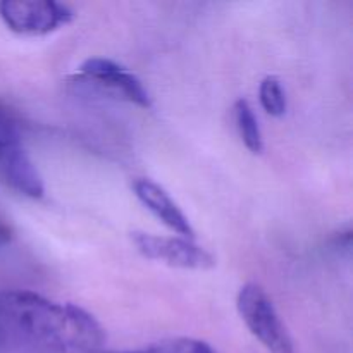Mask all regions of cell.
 I'll list each match as a JSON object with an SVG mask.
<instances>
[{"mask_svg": "<svg viewBox=\"0 0 353 353\" xmlns=\"http://www.w3.org/2000/svg\"><path fill=\"white\" fill-rule=\"evenodd\" d=\"M10 340L59 353H97L105 331L85 309L26 290L0 292V345Z\"/></svg>", "mask_w": 353, "mask_h": 353, "instance_id": "1", "label": "cell"}, {"mask_svg": "<svg viewBox=\"0 0 353 353\" xmlns=\"http://www.w3.org/2000/svg\"><path fill=\"white\" fill-rule=\"evenodd\" d=\"M236 307L250 333L269 353H295L292 336L262 286L257 283L241 286L236 296Z\"/></svg>", "mask_w": 353, "mask_h": 353, "instance_id": "2", "label": "cell"}, {"mask_svg": "<svg viewBox=\"0 0 353 353\" xmlns=\"http://www.w3.org/2000/svg\"><path fill=\"white\" fill-rule=\"evenodd\" d=\"M71 7L54 0H3L0 17L10 31L17 34L41 37L71 23Z\"/></svg>", "mask_w": 353, "mask_h": 353, "instance_id": "3", "label": "cell"}, {"mask_svg": "<svg viewBox=\"0 0 353 353\" xmlns=\"http://www.w3.org/2000/svg\"><path fill=\"white\" fill-rule=\"evenodd\" d=\"M131 241L143 257L162 262L171 268L205 271L216 265V257L207 248L193 240L179 236H157V234L134 231Z\"/></svg>", "mask_w": 353, "mask_h": 353, "instance_id": "4", "label": "cell"}, {"mask_svg": "<svg viewBox=\"0 0 353 353\" xmlns=\"http://www.w3.org/2000/svg\"><path fill=\"white\" fill-rule=\"evenodd\" d=\"M79 78L92 81L99 88L105 90L109 95L119 97L143 109L152 107L150 93L147 92L143 83L133 72L110 59L93 57L85 61L79 65Z\"/></svg>", "mask_w": 353, "mask_h": 353, "instance_id": "5", "label": "cell"}, {"mask_svg": "<svg viewBox=\"0 0 353 353\" xmlns=\"http://www.w3.org/2000/svg\"><path fill=\"white\" fill-rule=\"evenodd\" d=\"M133 192L137 199L161 221L162 224L172 230L174 233L181 234L183 238L188 240H195V230L190 224L188 217L185 216L178 203L171 199L168 192L157 183L150 181V179H137L133 181Z\"/></svg>", "mask_w": 353, "mask_h": 353, "instance_id": "6", "label": "cell"}, {"mask_svg": "<svg viewBox=\"0 0 353 353\" xmlns=\"http://www.w3.org/2000/svg\"><path fill=\"white\" fill-rule=\"evenodd\" d=\"M0 178L10 188L30 199H41L45 193L43 179L21 145L0 154Z\"/></svg>", "mask_w": 353, "mask_h": 353, "instance_id": "7", "label": "cell"}, {"mask_svg": "<svg viewBox=\"0 0 353 353\" xmlns=\"http://www.w3.org/2000/svg\"><path fill=\"white\" fill-rule=\"evenodd\" d=\"M233 116L234 123H236V130L245 147L252 154H261L264 150V140H262L261 126H259V121L250 103L245 99L236 100L233 107Z\"/></svg>", "mask_w": 353, "mask_h": 353, "instance_id": "8", "label": "cell"}, {"mask_svg": "<svg viewBox=\"0 0 353 353\" xmlns=\"http://www.w3.org/2000/svg\"><path fill=\"white\" fill-rule=\"evenodd\" d=\"M259 99H261V105L269 116L281 117L285 116L286 107V93L283 88L281 81L276 76H265L259 88Z\"/></svg>", "mask_w": 353, "mask_h": 353, "instance_id": "9", "label": "cell"}, {"mask_svg": "<svg viewBox=\"0 0 353 353\" xmlns=\"http://www.w3.org/2000/svg\"><path fill=\"white\" fill-rule=\"evenodd\" d=\"M21 145V130L10 110L0 105V154Z\"/></svg>", "mask_w": 353, "mask_h": 353, "instance_id": "10", "label": "cell"}, {"mask_svg": "<svg viewBox=\"0 0 353 353\" xmlns=\"http://www.w3.org/2000/svg\"><path fill=\"white\" fill-rule=\"evenodd\" d=\"M159 345L164 353H219L209 343L195 338H172L161 341Z\"/></svg>", "mask_w": 353, "mask_h": 353, "instance_id": "11", "label": "cell"}, {"mask_svg": "<svg viewBox=\"0 0 353 353\" xmlns=\"http://www.w3.org/2000/svg\"><path fill=\"white\" fill-rule=\"evenodd\" d=\"M10 238H12V230H10L9 224L6 223V219L0 217V245L9 243Z\"/></svg>", "mask_w": 353, "mask_h": 353, "instance_id": "12", "label": "cell"}, {"mask_svg": "<svg viewBox=\"0 0 353 353\" xmlns=\"http://www.w3.org/2000/svg\"><path fill=\"white\" fill-rule=\"evenodd\" d=\"M97 353H164L161 345H152L148 348H141V350H128V352H97Z\"/></svg>", "mask_w": 353, "mask_h": 353, "instance_id": "13", "label": "cell"}]
</instances>
